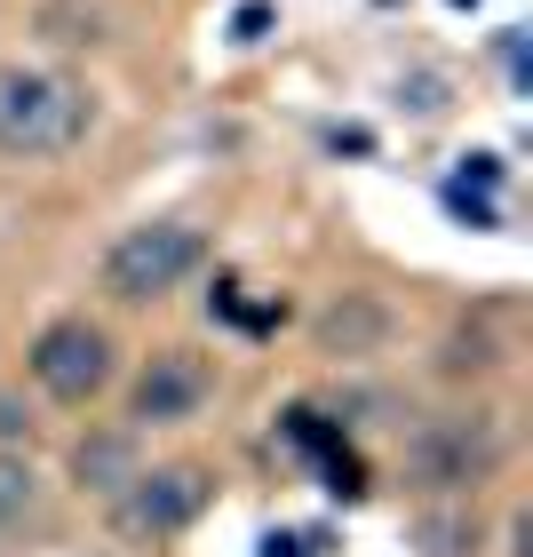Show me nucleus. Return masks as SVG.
<instances>
[{"mask_svg":"<svg viewBox=\"0 0 533 557\" xmlns=\"http://www.w3.org/2000/svg\"><path fill=\"white\" fill-rule=\"evenodd\" d=\"M88 88L48 64H0V151L9 160H64L88 136Z\"/></svg>","mask_w":533,"mask_h":557,"instance_id":"obj_1","label":"nucleus"},{"mask_svg":"<svg viewBox=\"0 0 533 557\" xmlns=\"http://www.w3.org/2000/svg\"><path fill=\"white\" fill-rule=\"evenodd\" d=\"M199 256L208 247H199L191 223H136V232H120L104 247V295L112 302H160L199 271Z\"/></svg>","mask_w":533,"mask_h":557,"instance_id":"obj_2","label":"nucleus"},{"mask_svg":"<svg viewBox=\"0 0 533 557\" xmlns=\"http://www.w3.org/2000/svg\"><path fill=\"white\" fill-rule=\"evenodd\" d=\"M33 383L57 398V407H88V398L112 391V335L88 319H57L33 335Z\"/></svg>","mask_w":533,"mask_h":557,"instance_id":"obj_3","label":"nucleus"},{"mask_svg":"<svg viewBox=\"0 0 533 557\" xmlns=\"http://www.w3.org/2000/svg\"><path fill=\"white\" fill-rule=\"evenodd\" d=\"M208 510V478L199 470H136L128 486L112 494V518L128 525V534H144V542H168V534H184V525Z\"/></svg>","mask_w":533,"mask_h":557,"instance_id":"obj_4","label":"nucleus"},{"mask_svg":"<svg viewBox=\"0 0 533 557\" xmlns=\"http://www.w3.org/2000/svg\"><path fill=\"white\" fill-rule=\"evenodd\" d=\"M208 398H215V367L199 350H151L136 391H128V414L136 422H191Z\"/></svg>","mask_w":533,"mask_h":557,"instance_id":"obj_5","label":"nucleus"},{"mask_svg":"<svg viewBox=\"0 0 533 557\" xmlns=\"http://www.w3.org/2000/svg\"><path fill=\"white\" fill-rule=\"evenodd\" d=\"M486 462H494V430L478 414L470 422H438L430 446H422V478H430V486H470Z\"/></svg>","mask_w":533,"mask_h":557,"instance_id":"obj_6","label":"nucleus"},{"mask_svg":"<svg viewBox=\"0 0 533 557\" xmlns=\"http://www.w3.org/2000/svg\"><path fill=\"white\" fill-rule=\"evenodd\" d=\"M72 470H80V486H96V494L112 502L144 462H136V438H120V430H112V438H88L80 454H72Z\"/></svg>","mask_w":533,"mask_h":557,"instance_id":"obj_7","label":"nucleus"},{"mask_svg":"<svg viewBox=\"0 0 533 557\" xmlns=\"http://www.w3.org/2000/svg\"><path fill=\"white\" fill-rule=\"evenodd\" d=\"M40 510V478H33V462H24V454H0V534H9V525H24Z\"/></svg>","mask_w":533,"mask_h":557,"instance_id":"obj_8","label":"nucleus"}]
</instances>
